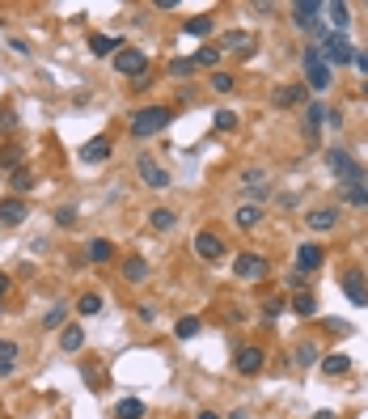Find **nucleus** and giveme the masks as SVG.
Here are the masks:
<instances>
[{"label": "nucleus", "mask_w": 368, "mask_h": 419, "mask_svg": "<svg viewBox=\"0 0 368 419\" xmlns=\"http://www.w3.org/2000/svg\"><path fill=\"white\" fill-rule=\"evenodd\" d=\"M81 347H85V331H81L77 322H72V326H64V331H60V351L68 356V351H81Z\"/></svg>", "instance_id": "5701e85b"}, {"label": "nucleus", "mask_w": 368, "mask_h": 419, "mask_svg": "<svg viewBox=\"0 0 368 419\" xmlns=\"http://www.w3.org/2000/svg\"><path fill=\"white\" fill-rule=\"evenodd\" d=\"M229 419H246V415H241V411H233V415H229Z\"/></svg>", "instance_id": "8fccbe9b"}, {"label": "nucleus", "mask_w": 368, "mask_h": 419, "mask_svg": "<svg viewBox=\"0 0 368 419\" xmlns=\"http://www.w3.org/2000/svg\"><path fill=\"white\" fill-rule=\"evenodd\" d=\"M199 335V318H178V339H195Z\"/></svg>", "instance_id": "ea45409f"}, {"label": "nucleus", "mask_w": 368, "mask_h": 419, "mask_svg": "<svg viewBox=\"0 0 368 419\" xmlns=\"http://www.w3.org/2000/svg\"><path fill=\"white\" fill-rule=\"evenodd\" d=\"M111 136H93V140H85L81 144V161L85 166H97V161H106V157H111Z\"/></svg>", "instance_id": "ddd939ff"}, {"label": "nucleus", "mask_w": 368, "mask_h": 419, "mask_svg": "<svg viewBox=\"0 0 368 419\" xmlns=\"http://www.w3.org/2000/svg\"><path fill=\"white\" fill-rule=\"evenodd\" d=\"M199 419H221V415H216V411H203V415H199Z\"/></svg>", "instance_id": "09e8293b"}, {"label": "nucleus", "mask_w": 368, "mask_h": 419, "mask_svg": "<svg viewBox=\"0 0 368 419\" xmlns=\"http://www.w3.org/2000/svg\"><path fill=\"white\" fill-rule=\"evenodd\" d=\"M85 258H89V263H111V258H115V242L93 237V242L85 246Z\"/></svg>", "instance_id": "aec40b11"}, {"label": "nucleus", "mask_w": 368, "mask_h": 419, "mask_svg": "<svg viewBox=\"0 0 368 419\" xmlns=\"http://www.w3.org/2000/svg\"><path fill=\"white\" fill-rule=\"evenodd\" d=\"M318 13H322L318 0H296V5H292V22H296L301 30H318V26H322Z\"/></svg>", "instance_id": "f8f14e48"}, {"label": "nucleus", "mask_w": 368, "mask_h": 419, "mask_svg": "<svg viewBox=\"0 0 368 419\" xmlns=\"http://www.w3.org/2000/svg\"><path fill=\"white\" fill-rule=\"evenodd\" d=\"M123 280H127V284H140V280H148V263H144L140 254H131L127 263H123Z\"/></svg>", "instance_id": "bb28decb"}, {"label": "nucleus", "mask_w": 368, "mask_h": 419, "mask_svg": "<svg viewBox=\"0 0 368 419\" xmlns=\"http://www.w3.org/2000/svg\"><path fill=\"white\" fill-rule=\"evenodd\" d=\"M119 47H123V42H119V38H111V34H93V38H89V51H93L97 60H102V56H115Z\"/></svg>", "instance_id": "b1692460"}, {"label": "nucleus", "mask_w": 368, "mask_h": 419, "mask_svg": "<svg viewBox=\"0 0 368 419\" xmlns=\"http://www.w3.org/2000/svg\"><path fill=\"white\" fill-rule=\"evenodd\" d=\"M322 60L335 64V68H343V64L355 60V47H351L343 34H326V42H322Z\"/></svg>", "instance_id": "0eeeda50"}, {"label": "nucleus", "mask_w": 368, "mask_h": 419, "mask_svg": "<svg viewBox=\"0 0 368 419\" xmlns=\"http://www.w3.org/2000/svg\"><path fill=\"white\" fill-rule=\"evenodd\" d=\"M115 68L123 72V77H148V51H136V47H119L115 51Z\"/></svg>", "instance_id": "20e7f679"}, {"label": "nucleus", "mask_w": 368, "mask_h": 419, "mask_svg": "<svg viewBox=\"0 0 368 419\" xmlns=\"http://www.w3.org/2000/svg\"><path fill=\"white\" fill-rule=\"evenodd\" d=\"M191 60H195V68H216L221 64V47H199Z\"/></svg>", "instance_id": "2f4dec72"}, {"label": "nucleus", "mask_w": 368, "mask_h": 419, "mask_svg": "<svg viewBox=\"0 0 368 419\" xmlns=\"http://www.w3.org/2000/svg\"><path fill=\"white\" fill-rule=\"evenodd\" d=\"M212 30H216L212 17H186V22H182V34H191V38H207Z\"/></svg>", "instance_id": "a878e982"}, {"label": "nucleus", "mask_w": 368, "mask_h": 419, "mask_svg": "<svg viewBox=\"0 0 368 419\" xmlns=\"http://www.w3.org/2000/svg\"><path fill=\"white\" fill-rule=\"evenodd\" d=\"M64 318H68V305H51L47 309V318H42V331H64Z\"/></svg>", "instance_id": "c756f323"}, {"label": "nucleus", "mask_w": 368, "mask_h": 419, "mask_svg": "<svg viewBox=\"0 0 368 419\" xmlns=\"http://www.w3.org/2000/svg\"><path fill=\"white\" fill-rule=\"evenodd\" d=\"M9 182H13V191H17V199H22V195L34 187V174H30V170H17V174H9Z\"/></svg>", "instance_id": "e433bc0d"}, {"label": "nucleus", "mask_w": 368, "mask_h": 419, "mask_svg": "<svg viewBox=\"0 0 368 419\" xmlns=\"http://www.w3.org/2000/svg\"><path fill=\"white\" fill-rule=\"evenodd\" d=\"M351 64H355V68H364V72H368V51H355V60H351Z\"/></svg>", "instance_id": "49530a36"}, {"label": "nucleus", "mask_w": 368, "mask_h": 419, "mask_svg": "<svg viewBox=\"0 0 368 419\" xmlns=\"http://www.w3.org/2000/svg\"><path fill=\"white\" fill-rule=\"evenodd\" d=\"M347 369H351L347 356H326V360H322V373H326V377H343Z\"/></svg>", "instance_id": "473e14b6"}, {"label": "nucleus", "mask_w": 368, "mask_h": 419, "mask_svg": "<svg viewBox=\"0 0 368 419\" xmlns=\"http://www.w3.org/2000/svg\"><path fill=\"white\" fill-rule=\"evenodd\" d=\"M233 127H237V115L233 111H221L216 115V132H233Z\"/></svg>", "instance_id": "79ce46f5"}, {"label": "nucleus", "mask_w": 368, "mask_h": 419, "mask_svg": "<svg viewBox=\"0 0 368 419\" xmlns=\"http://www.w3.org/2000/svg\"><path fill=\"white\" fill-rule=\"evenodd\" d=\"M326 115H330V111L322 106V102H309V106H305V136H309V140L318 136V127L326 123Z\"/></svg>", "instance_id": "6ab92c4d"}, {"label": "nucleus", "mask_w": 368, "mask_h": 419, "mask_svg": "<svg viewBox=\"0 0 368 419\" xmlns=\"http://www.w3.org/2000/svg\"><path fill=\"white\" fill-rule=\"evenodd\" d=\"M56 225H77V207H60V212H56Z\"/></svg>", "instance_id": "37998d69"}, {"label": "nucleus", "mask_w": 368, "mask_h": 419, "mask_svg": "<svg viewBox=\"0 0 368 419\" xmlns=\"http://www.w3.org/2000/svg\"><path fill=\"white\" fill-rule=\"evenodd\" d=\"M170 119H174V115H170V106H140V111L131 115V123H127V127H131V136H136V140H148V136H161V132L170 127Z\"/></svg>", "instance_id": "f257e3e1"}, {"label": "nucleus", "mask_w": 368, "mask_h": 419, "mask_svg": "<svg viewBox=\"0 0 368 419\" xmlns=\"http://www.w3.org/2000/svg\"><path fill=\"white\" fill-rule=\"evenodd\" d=\"M322 258H326V250H322V246L305 242V246L296 250V276H309V271H318V267H322Z\"/></svg>", "instance_id": "2eb2a0df"}, {"label": "nucleus", "mask_w": 368, "mask_h": 419, "mask_svg": "<svg viewBox=\"0 0 368 419\" xmlns=\"http://www.w3.org/2000/svg\"><path fill=\"white\" fill-rule=\"evenodd\" d=\"M262 360H267V351H262L258 343H250V347H241V351L233 356V369H237L241 377H258V373H262Z\"/></svg>", "instance_id": "6e6552de"}, {"label": "nucleus", "mask_w": 368, "mask_h": 419, "mask_svg": "<svg viewBox=\"0 0 368 419\" xmlns=\"http://www.w3.org/2000/svg\"><path fill=\"white\" fill-rule=\"evenodd\" d=\"M9 132H17V111H0V136H9Z\"/></svg>", "instance_id": "a19ab883"}, {"label": "nucleus", "mask_w": 368, "mask_h": 419, "mask_svg": "<svg viewBox=\"0 0 368 419\" xmlns=\"http://www.w3.org/2000/svg\"><path fill=\"white\" fill-rule=\"evenodd\" d=\"M212 89H216V93H233V89H237V81H233L229 72H212Z\"/></svg>", "instance_id": "4c0bfd02"}, {"label": "nucleus", "mask_w": 368, "mask_h": 419, "mask_svg": "<svg viewBox=\"0 0 368 419\" xmlns=\"http://www.w3.org/2000/svg\"><path fill=\"white\" fill-rule=\"evenodd\" d=\"M136 174H140V182H144L148 191H170V174H166L161 166H157L148 152H140V157H136Z\"/></svg>", "instance_id": "39448f33"}, {"label": "nucleus", "mask_w": 368, "mask_h": 419, "mask_svg": "<svg viewBox=\"0 0 368 419\" xmlns=\"http://www.w3.org/2000/svg\"><path fill=\"white\" fill-rule=\"evenodd\" d=\"M305 225H309L313 233H330V229L339 225V207H330V203H322V207H313V212L305 216Z\"/></svg>", "instance_id": "4468645a"}, {"label": "nucleus", "mask_w": 368, "mask_h": 419, "mask_svg": "<svg viewBox=\"0 0 368 419\" xmlns=\"http://www.w3.org/2000/svg\"><path fill=\"white\" fill-rule=\"evenodd\" d=\"M9 47L17 51V56H30V42H26V38H9Z\"/></svg>", "instance_id": "c03bdc74"}, {"label": "nucleus", "mask_w": 368, "mask_h": 419, "mask_svg": "<svg viewBox=\"0 0 368 419\" xmlns=\"http://www.w3.org/2000/svg\"><path fill=\"white\" fill-rule=\"evenodd\" d=\"M343 292L351 305H368V288H364V271L360 267H347L343 271Z\"/></svg>", "instance_id": "dca6fc26"}, {"label": "nucleus", "mask_w": 368, "mask_h": 419, "mask_svg": "<svg viewBox=\"0 0 368 419\" xmlns=\"http://www.w3.org/2000/svg\"><path fill=\"white\" fill-rule=\"evenodd\" d=\"M233 276L237 280H262V276H267V258H262L258 250H241L233 258Z\"/></svg>", "instance_id": "423d86ee"}, {"label": "nucleus", "mask_w": 368, "mask_h": 419, "mask_svg": "<svg viewBox=\"0 0 368 419\" xmlns=\"http://www.w3.org/2000/svg\"><path fill=\"white\" fill-rule=\"evenodd\" d=\"M322 13L330 17L335 30H347V26H351V5H343V0H330V5H322Z\"/></svg>", "instance_id": "412c9836"}, {"label": "nucleus", "mask_w": 368, "mask_h": 419, "mask_svg": "<svg viewBox=\"0 0 368 419\" xmlns=\"http://www.w3.org/2000/svg\"><path fill=\"white\" fill-rule=\"evenodd\" d=\"M237 229H258V221H262V207L258 203H246V207H237Z\"/></svg>", "instance_id": "cd10ccee"}, {"label": "nucleus", "mask_w": 368, "mask_h": 419, "mask_svg": "<svg viewBox=\"0 0 368 419\" xmlns=\"http://www.w3.org/2000/svg\"><path fill=\"white\" fill-rule=\"evenodd\" d=\"M301 64H305V81H309L313 93H326L330 89V64L322 60V47H305Z\"/></svg>", "instance_id": "7ed1b4c3"}, {"label": "nucleus", "mask_w": 368, "mask_h": 419, "mask_svg": "<svg viewBox=\"0 0 368 419\" xmlns=\"http://www.w3.org/2000/svg\"><path fill=\"white\" fill-rule=\"evenodd\" d=\"M343 199H347L351 207H368V187H364V182H351V187H343Z\"/></svg>", "instance_id": "f704fd0d"}, {"label": "nucleus", "mask_w": 368, "mask_h": 419, "mask_svg": "<svg viewBox=\"0 0 368 419\" xmlns=\"http://www.w3.org/2000/svg\"><path fill=\"white\" fill-rule=\"evenodd\" d=\"M115 419H144V402L140 398H123L115 406Z\"/></svg>", "instance_id": "7c9ffc66"}, {"label": "nucleus", "mask_w": 368, "mask_h": 419, "mask_svg": "<svg viewBox=\"0 0 368 419\" xmlns=\"http://www.w3.org/2000/svg\"><path fill=\"white\" fill-rule=\"evenodd\" d=\"M148 225H152L157 233H170V229L178 225V216L170 212V207H152V212H148Z\"/></svg>", "instance_id": "393cba45"}, {"label": "nucleus", "mask_w": 368, "mask_h": 419, "mask_svg": "<svg viewBox=\"0 0 368 419\" xmlns=\"http://www.w3.org/2000/svg\"><path fill=\"white\" fill-rule=\"evenodd\" d=\"M309 419H335V415L330 411H318V415H309Z\"/></svg>", "instance_id": "de8ad7c7"}, {"label": "nucleus", "mask_w": 368, "mask_h": 419, "mask_svg": "<svg viewBox=\"0 0 368 419\" xmlns=\"http://www.w3.org/2000/svg\"><path fill=\"white\" fill-rule=\"evenodd\" d=\"M292 309L301 313V318H309V313H318V297H313V292H296L292 297Z\"/></svg>", "instance_id": "72a5a7b5"}, {"label": "nucleus", "mask_w": 368, "mask_h": 419, "mask_svg": "<svg viewBox=\"0 0 368 419\" xmlns=\"http://www.w3.org/2000/svg\"><path fill=\"white\" fill-rule=\"evenodd\" d=\"M326 166H330L335 178H343V187H351V182H364V187H368V170L355 161L351 152H343V148H326Z\"/></svg>", "instance_id": "f03ea898"}, {"label": "nucleus", "mask_w": 368, "mask_h": 419, "mask_svg": "<svg viewBox=\"0 0 368 419\" xmlns=\"http://www.w3.org/2000/svg\"><path fill=\"white\" fill-rule=\"evenodd\" d=\"M22 221H30V203L17 195H5L0 199V225H22Z\"/></svg>", "instance_id": "9b49d317"}, {"label": "nucleus", "mask_w": 368, "mask_h": 419, "mask_svg": "<svg viewBox=\"0 0 368 419\" xmlns=\"http://www.w3.org/2000/svg\"><path fill=\"white\" fill-rule=\"evenodd\" d=\"M9 288H13V280H9L5 271H0V301H5V297H9Z\"/></svg>", "instance_id": "a18cd8bd"}, {"label": "nucleus", "mask_w": 368, "mask_h": 419, "mask_svg": "<svg viewBox=\"0 0 368 419\" xmlns=\"http://www.w3.org/2000/svg\"><path fill=\"white\" fill-rule=\"evenodd\" d=\"M170 72H174V77H191V72H195V60L178 56V60H170Z\"/></svg>", "instance_id": "58836bf2"}, {"label": "nucleus", "mask_w": 368, "mask_h": 419, "mask_svg": "<svg viewBox=\"0 0 368 419\" xmlns=\"http://www.w3.org/2000/svg\"><path fill=\"white\" fill-rule=\"evenodd\" d=\"M258 47V38L250 34V30H229V34H221V56L229 51V56H250V51Z\"/></svg>", "instance_id": "1a4fd4ad"}, {"label": "nucleus", "mask_w": 368, "mask_h": 419, "mask_svg": "<svg viewBox=\"0 0 368 419\" xmlns=\"http://www.w3.org/2000/svg\"><path fill=\"white\" fill-rule=\"evenodd\" d=\"M195 254L203 258V263H216V258H225V242L212 229H199L195 233Z\"/></svg>", "instance_id": "9d476101"}, {"label": "nucleus", "mask_w": 368, "mask_h": 419, "mask_svg": "<svg viewBox=\"0 0 368 419\" xmlns=\"http://www.w3.org/2000/svg\"><path fill=\"white\" fill-rule=\"evenodd\" d=\"M271 102H275L280 111H288V106H296V102H305V81H292V85H280Z\"/></svg>", "instance_id": "a211bd4d"}, {"label": "nucleus", "mask_w": 368, "mask_h": 419, "mask_svg": "<svg viewBox=\"0 0 368 419\" xmlns=\"http://www.w3.org/2000/svg\"><path fill=\"white\" fill-rule=\"evenodd\" d=\"M17 351H22V347H17L13 339H0V377H5L13 364H17Z\"/></svg>", "instance_id": "c85d7f7f"}, {"label": "nucleus", "mask_w": 368, "mask_h": 419, "mask_svg": "<svg viewBox=\"0 0 368 419\" xmlns=\"http://www.w3.org/2000/svg\"><path fill=\"white\" fill-rule=\"evenodd\" d=\"M318 343H296L292 347V364H296V369H313V364H318Z\"/></svg>", "instance_id": "4be33fe9"}, {"label": "nucleus", "mask_w": 368, "mask_h": 419, "mask_svg": "<svg viewBox=\"0 0 368 419\" xmlns=\"http://www.w3.org/2000/svg\"><path fill=\"white\" fill-rule=\"evenodd\" d=\"M17 170H26V148L13 140L0 148V174H17Z\"/></svg>", "instance_id": "f3484780"}, {"label": "nucleus", "mask_w": 368, "mask_h": 419, "mask_svg": "<svg viewBox=\"0 0 368 419\" xmlns=\"http://www.w3.org/2000/svg\"><path fill=\"white\" fill-rule=\"evenodd\" d=\"M77 313H81V318H93V313H102V297H97V292H85V297L77 301Z\"/></svg>", "instance_id": "c9c22d12"}]
</instances>
